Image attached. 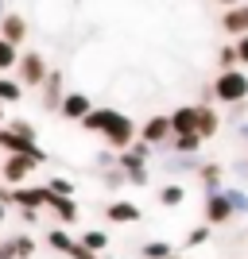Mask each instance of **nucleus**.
Masks as SVG:
<instances>
[{
    "instance_id": "1",
    "label": "nucleus",
    "mask_w": 248,
    "mask_h": 259,
    "mask_svg": "<svg viewBox=\"0 0 248 259\" xmlns=\"http://www.w3.org/2000/svg\"><path fill=\"white\" fill-rule=\"evenodd\" d=\"M82 128H86L89 136H97L109 151H124V147H132V143L140 140L136 120H132L124 108H109V105L105 108H93V112L82 120Z\"/></svg>"
},
{
    "instance_id": "2",
    "label": "nucleus",
    "mask_w": 248,
    "mask_h": 259,
    "mask_svg": "<svg viewBox=\"0 0 248 259\" xmlns=\"http://www.w3.org/2000/svg\"><path fill=\"white\" fill-rule=\"evenodd\" d=\"M214 101H217V105H225V108L248 101V74H244V66H237V70H217Z\"/></svg>"
},
{
    "instance_id": "3",
    "label": "nucleus",
    "mask_w": 248,
    "mask_h": 259,
    "mask_svg": "<svg viewBox=\"0 0 248 259\" xmlns=\"http://www.w3.org/2000/svg\"><path fill=\"white\" fill-rule=\"evenodd\" d=\"M51 66H47V54L43 51H20V62H16V81L23 89H43Z\"/></svg>"
},
{
    "instance_id": "4",
    "label": "nucleus",
    "mask_w": 248,
    "mask_h": 259,
    "mask_svg": "<svg viewBox=\"0 0 248 259\" xmlns=\"http://www.w3.org/2000/svg\"><path fill=\"white\" fill-rule=\"evenodd\" d=\"M39 166H43L39 155H4V159H0V182L4 186H27V178H31Z\"/></svg>"
},
{
    "instance_id": "5",
    "label": "nucleus",
    "mask_w": 248,
    "mask_h": 259,
    "mask_svg": "<svg viewBox=\"0 0 248 259\" xmlns=\"http://www.w3.org/2000/svg\"><path fill=\"white\" fill-rule=\"evenodd\" d=\"M140 140L155 151H167L174 140V128H171V112H151L148 120L140 124Z\"/></svg>"
},
{
    "instance_id": "6",
    "label": "nucleus",
    "mask_w": 248,
    "mask_h": 259,
    "mask_svg": "<svg viewBox=\"0 0 248 259\" xmlns=\"http://www.w3.org/2000/svg\"><path fill=\"white\" fill-rule=\"evenodd\" d=\"M51 190L47 186H8V209H47Z\"/></svg>"
},
{
    "instance_id": "7",
    "label": "nucleus",
    "mask_w": 248,
    "mask_h": 259,
    "mask_svg": "<svg viewBox=\"0 0 248 259\" xmlns=\"http://www.w3.org/2000/svg\"><path fill=\"white\" fill-rule=\"evenodd\" d=\"M233 205H229V197H225V190H217V194H202V221L209 228H221V225H229L233 221Z\"/></svg>"
},
{
    "instance_id": "8",
    "label": "nucleus",
    "mask_w": 248,
    "mask_h": 259,
    "mask_svg": "<svg viewBox=\"0 0 248 259\" xmlns=\"http://www.w3.org/2000/svg\"><path fill=\"white\" fill-rule=\"evenodd\" d=\"M0 155H39L47 162V151L39 147V140H27V136H16L8 124H0Z\"/></svg>"
},
{
    "instance_id": "9",
    "label": "nucleus",
    "mask_w": 248,
    "mask_h": 259,
    "mask_svg": "<svg viewBox=\"0 0 248 259\" xmlns=\"http://www.w3.org/2000/svg\"><path fill=\"white\" fill-rule=\"evenodd\" d=\"M202 155H179V151H163V174L174 178V182H183L186 174H198L202 170Z\"/></svg>"
},
{
    "instance_id": "10",
    "label": "nucleus",
    "mask_w": 248,
    "mask_h": 259,
    "mask_svg": "<svg viewBox=\"0 0 248 259\" xmlns=\"http://www.w3.org/2000/svg\"><path fill=\"white\" fill-rule=\"evenodd\" d=\"M93 108H97V105H93V97H89V93H74V89H70V93L62 97V108H58V116L70 120V124H82V120H86Z\"/></svg>"
},
{
    "instance_id": "11",
    "label": "nucleus",
    "mask_w": 248,
    "mask_h": 259,
    "mask_svg": "<svg viewBox=\"0 0 248 259\" xmlns=\"http://www.w3.org/2000/svg\"><path fill=\"white\" fill-rule=\"evenodd\" d=\"M151 151H155V147H148L144 140H136L132 147L117 151V166H120L124 174H132V170H148V159H151Z\"/></svg>"
},
{
    "instance_id": "12",
    "label": "nucleus",
    "mask_w": 248,
    "mask_h": 259,
    "mask_svg": "<svg viewBox=\"0 0 248 259\" xmlns=\"http://www.w3.org/2000/svg\"><path fill=\"white\" fill-rule=\"evenodd\" d=\"M66 93H70V89H66V77L58 74V70H51V74H47V81H43V89H39V101H43L47 112H58Z\"/></svg>"
},
{
    "instance_id": "13",
    "label": "nucleus",
    "mask_w": 248,
    "mask_h": 259,
    "mask_svg": "<svg viewBox=\"0 0 248 259\" xmlns=\"http://www.w3.org/2000/svg\"><path fill=\"white\" fill-rule=\"evenodd\" d=\"M105 221L109 225H140L144 209L136 205V201H109L105 205Z\"/></svg>"
},
{
    "instance_id": "14",
    "label": "nucleus",
    "mask_w": 248,
    "mask_h": 259,
    "mask_svg": "<svg viewBox=\"0 0 248 259\" xmlns=\"http://www.w3.org/2000/svg\"><path fill=\"white\" fill-rule=\"evenodd\" d=\"M54 213V221L62 228L78 225V217H82V209H78V197H62V194H51V205H47Z\"/></svg>"
},
{
    "instance_id": "15",
    "label": "nucleus",
    "mask_w": 248,
    "mask_h": 259,
    "mask_svg": "<svg viewBox=\"0 0 248 259\" xmlns=\"http://www.w3.org/2000/svg\"><path fill=\"white\" fill-rule=\"evenodd\" d=\"M221 31H225L229 39L248 35V0H244V4H237V8H225V16H221Z\"/></svg>"
},
{
    "instance_id": "16",
    "label": "nucleus",
    "mask_w": 248,
    "mask_h": 259,
    "mask_svg": "<svg viewBox=\"0 0 248 259\" xmlns=\"http://www.w3.org/2000/svg\"><path fill=\"white\" fill-rule=\"evenodd\" d=\"M225 166H221V162H209V159H205L202 162V170H198V182H202V194H217V190H225Z\"/></svg>"
},
{
    "instance_id": "17",
    "label": "nucleus",
    "mask_w": 248,
    "mask_h": 259,
    "mask_svg": "<svg viewBox=\"0 0 248 259\" xmlns=\"http://www.w3.org/2000/svg\"><path fill=\"white\" fill-rule=\"evenodd\" d=\"M0 39H8V43L23 47V39H27V16H20V12H8V16L0 20Z\"/></svg>"
},
{
    "instance_id": "18",
    "label": "nucleus",
    "mask_w": 248,
    "mask_h": 259,
    "mask_svg": "<svg viewBox=\"0 0 248 259\" xmlns=\"http://www.w3.org/2000/svg\"><path fill=\"white\" fill-rule=\"evenodd\" d=\"M171 128H174V136L198 132V105H179V108H171Z\"/></svg>"
},
{
    "instance_id": "19",
    "label": "nucleus",
    "mask_w": 248,
    "mask_h": 259,
    "mask_svg": "<svg viewBox=\"0 0 248 259\" xmlns=\"http://www.w3.org/2000/svg\"><path fill=\"white\" fill-rule=\"evenodd\" d=\"M217 132H221V112L214 105H198V136L202 140H214Z\"/></svg>"
},
{
    "instance_id": "20",
    "label": "nucleus",
    "mask_w": 248,
    "mask_h": 259,
    "mask_svg": "<svg viewBox=\"0 0 248 259\" xmlns=\"http://www.w3.org/2000/svg\"><path fill=\"white\" fill-rule=\"evenodd\" d=\"M155 201H159L163 209H179L186 201V186L183 182H174V178H167V182L159 186V194H155Z\"/></svg>"
},
{
    "instance_id": "21",
    "label": "nucleus",
    "mask_w": 248,
    "mask_h": 259,
    "mask_svg": "<svg viewBox=\"0 0 248 259\" xmlns=\"http://www.w3.org/2000/svg\"><path fill=\"white\" fill-rule=\"evenodd\" d=\"M74 240L78 236H70L62 225H54V228H47V248L51 251H58V255H70V248H74Z\"/></svg>"
},
{
    "instance_id": "22",
    "label": "nucleus",
    "mask_w": 248,
    "mask_h": 259,
    "mask_svg": "<svg viewBox=\"0 0 248 259\" xmlns=\"http://www.w3.org/2000/svg\"><path fill=\"white\" fill-rule=\"evenodd\" d=\"M78 240H82L93 255H109V232L105 228H86V232H78Z\"/></svg>"
},
{
    "instance_id": "23",
    "label": "nucleus",
    "mask_w": 248,
    "mask_h": 259,
    "mask_svg": "<svg viewBox=\"0 0 248 259\" xmlns=\"http://www.w3.org/2000/svg\"><path fill=\"white\" fill-rule=\"evenodd\" d=\"M202 143H205V140L198 136V132H186V136H174L167 151H179V155H202Z\"/></svg>"
},
{
    "instance_id": "24",
    "label": "nucleus",
    "mask_w": 248,
    "mask_h": 259,
    "mask_svg": "<svg viewBox=\"0 0 248 259\" xmlns=\"http://www.w3.org/2000/svg\"><path fill=\"white\" fill-rule=\"evenodd\" d=\"M20 97H23V85L16 81V77L0 74V105H4V108H12V105H20Z\"/></svg>"
},
{
    "instance_id": "25",
    "label": "nucleus",
    "mask_w": 248,
    "mask_h": 259,
    "mask_svg": "<svg viewBox=\"0 0 248 259\" xmlns=\"http://www.w3.org/2000/svg\"><path fill=\"white\" fill-rule=\"evenodd\" d=\"M225 197H229V205H233V213L237 217H248V190L237 182H229L225 186Z\"/></svg>"
},
{
    "instance_id": "26",
    "label": "nucleus",
    "mask_w": 248,
    "mask_h": 259,
    "mask_svg": "<svg viewBox=\"0 0 248 259\" xmlns=\"http://www.w3.org/2000/svg\"><path fill=\"white\" fill-rule=\"evenodd\" d=\"M16 62H20V47L0 39V74H16Z\"/></svg>"
},
{
    "instance_id": "27",
    "label": "nucleus",
    "mask_w": 248,
    "mask_h": 259,
    "mask_svg": "<svg viewBox=\"0 0 248 259\" xmlns=\"http://www.w3.org/2000/svg\"><path fill=\"white\" fill-rule=\"evenodd\" d=\"M163 255H174L171 240H148V244H140V259H163Z\"/></svg>"
},
{
    "instance_id": "28",
    "label": "nucleus",
    "mask_w": 248,
    "mask_h": 259,
    "mask_svg": "<svg viewBox=\"0 0 248 259\" xmlns=\"http://www.w3.org/2000/svg\"><path fill=\"white\" fill-rule=\"evenodd\" d=\"M240 66V54H237V43L229 39L225 47H217V70H237Z\"/></svg>"
},
{
    "instance_id": "29",
    "label": "nucleus",
    "mask_w": 248,
    "mask_h": 259,
    "mask_svg": "<svg viewBox=\"0 0 248 259\" xmlns=\"http://www.w3.org/2000/svg\"><path fill=\"white\" fill-rule=\"evenodd\" d=\"M101 182H105L109 194H117V190H124V186H128V174L120 170V166H109V170H101Z\"/></svg>"
},
{
    "instance_id": "30",
    "label": "nucleus",
    "mask_w": 248,
    "mask_h": 259,
    "mask_svg": "<svg viewBox=\"0 0 248 259\" xmlns=\"http://www.w3.org/2000/svg\"><path fill=\"white\" fill-rule=\"evenodd\" d=\"M209 236H214V228H209V225H205V221H202V225H194V228H190V232H186L183 248H202V244H209Z\"/></svg>"
},
{
    "instance_id": "31",
    "label": "nucleus",
    "mask_w": 248,
    "mask_h": 259,
    "mask_svg": "<svg viewBox=\"0 0 248 259\" xmlns=\"http://www.w3.org/2000/svg\"><path fill=\"white\" fill-rule=\"evenodd\" d=\"M12 240H16V259H31V255H35V248H39L31 232H16Z\"/></svg>"
},
{
    "instance_id": "32",
    "label": "nucleus",
    "mask_w": 248,
    "mask_h": 259,
    "mask_svg": "<svg viewBox=\"0 0 248 259\" xmlns=\"http://www.w3.org/2000/svg\"><path fill=\"white\" fill-rule=\"evenodd\" d=\"M47 190H51V194H62V197H78V186L70 182V178H58V174L47 178Z\"/></svg>"
},
{
    "instance_id": "33",
    "label": "nucleus",
    "mask_w": 248,
    "mask_h": 259,
    "mask_svg": "<svg viewBox=\"0 0 248 259\" xmlns=\"http://www.w3.org/2000/svg\"><path fill=\"white\" fill-rule=\"evenodd\" d=\"M4 124H8V128L16 132V136H27V140H39V136H35V124H31V120H20V116H12V120H4Z\"/></svg>"
},
{
    "instance_id": "34",
    "label": "nucleus",
    "mask_w": 248,
    "mask_h": 259,
    "mask_svg": "<svg viewBox=\"0 0 248 259\" xmlns=\"http://www.w3.org/2000/svg\"><path fill=\"white\" fill-rule=\"evenodd\" d=\"M240 120H248V101H240V105L229 108V124H233V128H237Z\"/></svg>"
},
{
    "instance_id": "35",
    "label": "nucleus",
    "mask_w": 248,
    "mask_h": 259,
    "mask_svg": "<svg viewBox=\"0 0 248 259\" xmlns=\"http://www.w3.org/2000/svg\"><path fill=\"white\" fill-rule=\"evenodd\" d=\"M66 259H101V255H93L82 240H74V248H70V255H66Z\"/></svg>"
},
{
    "instance_id": "36",
    "label": "nucleus",
    "mask_w": 248,
    "mask_h": 259,
    "mask_svg": "<svg viewBox=\"0 0 248 259\" xmlns=\"http://www.w3.org/2000/svg\"><path fill=\"white\" fill-rule=\"evenodd\" d=\"M0 259H16V240H12V236L0 240Z\"/></svg>"
},
{
    "instance_id": "37",
    "label": "nucleus",
    "mask_w": 248,
    "mask_h": 259,
    "mask_svg": "<svg viewBox=\"0 0 248 259\" xmlns=\"http://www.w3.org/2000/svg\"><path fill=\"white\" fill-rule=\"evenodd\" d=\"M229 174H233L237 182H248V159L244 162H233V170H229Z\"/></svg>"
},
{
    "instance_id": "38",
    "label": "nucleus",
    "mask_w": 248,
    "mask_h": 259,
    "mask_svg": "<svg viewBox=\"0 0 248 259\" xmlns=\"http://www.w3.org/2000/svg\"><path fill=\"white\" fill-rule=\"evenodd\" d=\"M237 43V54H240V66H248V35H240V39H233Z\"/></svg>"
},
{
    "instance_id": "39",
    "label": "nucleus",
    "mask_w": 248,
    "mask_h": 259,
    "mask_svg": "<svg viewBox=\"0 0 248 259\" xmlns=\"http://www.w3.org/2000/svg\"><path fill=\"white\" fill-rule=\"evenodd\" d=\"M16 213H20L23 225H35V221H39V209H16Z\"/></svg>"
},
{
    "instance_id": "40",
    "label": "nucleus",
    "mask_w": 248,
    "mask_h": 259,
    "mask_svg": "<svg viewBox=\"0 0 248 259\" xmlns=\"http://www.w3.org/2000/svg\"><path fill=\"white\" fill-rule=\"evenodd\" d=\"M233 136H237V140H240V143H244V147H248V120H240L237 128H233Z\"/></svg>"
},
{
    "instance_id": "41",
    "label": "nucleus",
    "mask_w": 248,
    "mask_h": 259,
    "mask_svg": "<svg viewBox=\"0 0 248 259\" xmlns=\"http://www.w3.org/2000/svg\"><path fill=\"white\" fill-rule=\"evenodd\" d=\"M217 4H221V12H225V8H237V4H244V0H217Z\"/></svg>"
},
{
    "instance_id": "42",
    "label": "nucleus",
    "mask_w": 248,
    "mask_h": 259,
    "mask_svg": "<svg viewBox=\"0 0 248 259\" xmlns=\"http://www.w3.org/2000/svg\"><path fill=\"white\" fill-rule=\"evenodd\" d=\"M8 12H12V8H8V0H0V20H4V16H8Z\"/></svg>"
},
{
    "instance_id": "43",
    "label": "nucleus",
    "mask_w": 248,
    "mask_h": 259,
    "mask_svg": "<svg viewBox=\"0 0 248 259\" xmlns=\"http://www.w3.org/2000/svg\"><path fill=\"white\" fill-rule=\"evenodd\" d=\"M4 217H8V205H4V201H0V225H4Z\"/></svg>"
},
{
    "instance_id": "44",
    "label": "nucleus",
    "mask_w": 248,
    "mask_h": 259,
    "mask_svg": "<svg viewBox=\"0 0 248 259\" xmlns=\"http://www.w3.org/2000/svg\"><path fill=\"white\" fill-rule=\"evenodd\" d=\"M163 259H183V255H179V251H174V255H163Z\"/></svg>"
},
{
    "instance_id": "45",
    "label": "nucleus",
    "mask_w": 248,
    "mask_h": 259,
    "mask_svg": "<svg viewBox=\"0 0 248 259\" xmlns=\"http://www.w3.org/2000/svg\"><path fill=\"white\" fill-rule=\"evenodd\" d=\"M0 124H4V105H0Z\"/></svg>"
},
{
    "instance_id": "46",
    "label": "nucleus",
    "mask_w": 248,
    "mask_h": 259,
    "mask_svg": "<svg viewBox=\"0 0 248 259\" xmlns=\"http://www.w3.org/2000/svg\"><path fill=\"white\" fill-rule=\"evenodd\" d=\"M101 259H117V255H101Z\"/></svg>"
},
{
    "instance_id": "47",
    "label": "nucleus",
    "mask_w": 248,
    "mask_h": 259,
    "mask_svg": "<svg viewBox=\"0 0 248 259\" xmlns=\"http://www.w3.org/2000/svg\"><path fill=\"white\" fill-rule=\"evenodd\" d=\"M0 240H4V232H0Z\"/></svg>"
},
{
    "instance_id": "48",
    "label": "nucleus",
    "mask_w": 248,
    "mask_h": 259,
    "mask_svg": "<svg viewBox=\"0 0 248 259\" xmlns=\"http://www.w3.org/2000/svg\"><path fill=\"white\" fill-rule=\"evenodd\" d=\"M0 159H4V155H0Z\"/></svg>"
}]
</instances>
